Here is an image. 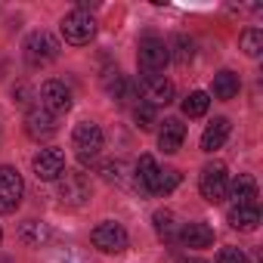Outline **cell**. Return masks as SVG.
Segmentation results:
<instances>
[{
    "label": "cell",
    "mask_w": 263,
    "mask_h": 263,
    "mask_svg": "<svg viewBox=\"0 0 263 263\" xmlns=\"http://www.w3.org/2000/svg\"><path fill=\"white\" fill-rule=\"evenodd\" d=\"M25 62L31 68H47L59 59V41L50 34V31H31L25 37Z\"/></svg>",
    "instance_id": "1"
},
{
    "label": "cell",
    "mask_w": 263,
    "mask_h": 263,
    "mask_svg": "<svg viewBox=\"0 0 263 263\" xmlns=\"http://www.w3.org/2000/svg\"><path fill=\"white\" fill-rule=\"evenodd\" d=\"M137 62H140V68L146 74H161L167 68V62H171V47L161 37L146 34L140 41V47H137Z\"/></svg>",
    "instance_id": "2"
},
{
    "label": "cell",
    "mask_w": 263,
    "mask_h": 263,
    "mask_svg": "<svg viewBox=\"0 0 263 263\" xmlns=\"http://www.w3.org/2000/svg\"><path fill=\"white\" fill-rule=\"evenodd\" d=\"M56 195H59V201H62V204H68V208H81V204H87V201H90V195H93L90 177H87V174H81V171H65V174L59 177Z\"/></svg>",
    "instance_id": "3"
},
{
    "label": "cell",
    "mask_w": 263,
    "mask_h": 263,
    "mask_svg": "<svg viewBox=\"0 0 263 263\" xmlns=\"http://www.w3.org/2000/svg\"><path fill=\"white\" fill-rule=\"evenodd\" d=\"M59 28H62V37L74 47H84L96 37V19L87 10H71L68 16H62Z\"/></svg>",
    "instance_id": "4"
},
{
    "label": "cell",
    "mask_w": 263,
    "mask_h": 263,
    "mask_svg": "<svg viewBox=\"0 0 263 263\" xmlns=\"http://www.w3.org/2000/svg\"><path fill=\"white\" fill-rule=\"evenodd\" d=\"M102 143H105V137H102L99 124H93V121H81L71 134V146H74V152L84 164H90L102 152Z\"/></svg>",
    "instance_id": "5"
},
{
    "label": "cell",
    "mask_w": 263,
    "mask_h": 263,
    "mask_svg": "<svg viewBox=\"0 0 263 263\" xmlns=\"http://www.w3.org/2000/svg\"><path fill=\"white\" fill-rule=\"evenodd\" d=\"M198 189H201V198H204V201L220 204V201L226 198V192H229V174H226V164H220V161L208 164V167L201 171V177H198Z\"/></svg>",
    "instance_id": "6"
},
{
    "label": "cell",
    "mask_w": 263,
    "mask_h": 263,
    "mask_svg": "<svg viewBox=\"0 0 263 263\" xmlns=\"http://www.w3.org/2000/svg\"><path fill=\"white\" fill-rule=\"evenodd\" d=\"M25 180L16 167H0V214H13L22 204Z\"/></svg>",
    "instance_id": "7"
},
{
    "label": "cell",
    "mask_w": 263,
    "mask_h": 263,
    "mask_svg": "<svg viewBox=\"0 0 263 263\" xmlns=\"http://www.w3.org/2000/svg\"><path fill=\"white\" fill-rule=\"evenodd\" d=\"M93 245H96L102 254H121V251L130 245V235H127V229H124L121 223L105 220V223H99V226L93 229Z\"/></svg>",
    "instance_id": "8"
},
{
    "label": "cell",
    "mask_w": 263,
    "mask_h": 263,
    "mask_svg": "<svg viewBox=\"0 0 263 263\" xmlns=\"http://www.w3.org/2000/svg\"><path fill=\"white\" fill-rule=\"evenodd\" d=\"M140 90H143V102H149L152 108L174 102V84L164 74H143L140 78Z\"/></svg>",
    "instance_id": "9"
},
{
    "label": "cell",
    "mask_w": 263,
    "mask_h": 263,
    "mask_svg": "<svg viewBox=\"0 0 263 263\" xmlns=\"http://www.w3.org/2000/svg\"><path fill=\"white\" fill-rule=\"evenodd\" d=\"M56 130H59L56 115H50V111L41 108V105H37V108H28V115H25V134H28L31 140H37V143L53 140Z\"/></svg>",
    "instance_id": "10"
},
{
    "label": "cell",
    "mask_w": 263,
    "mask_h": 263,
    "mask_svg": "<svg viewBox=\"0 0 263 263\" xmlns=\"http://www.w3.org/2000/svg\"><path fill=\"white\" fill-rule=\"evenodd\" d=\"M41 108H47L50 115H62L71 108V90L65 87V81H47L41 87Z\"/></svg>",
    "instance_id": "11"
},
{
    "label": "cell",
    "mask_w": 263,
    "mask_h": 263,
    "mask_svg": "<svg viewBox=\"0 0 263 263\" xmlns=\"http://www.w3.org/2000/svg\"><path fill=\"white\" fill-rule=\"evenodd\" d=\"M31 167H34V177L37 180H47V183L50 180H59L65 174V155H62V149H41L34 155Z\"/></svg>",
    "instance_id": "12"
},
{
    "label": "cell",
    "mask_w": 263,
    "mask_h": 263,
    "mask_svg": "<svg viewBox=\"0 0 263 263\" xmlns=\"http://www.w3.org/2000/svg\"><path fill=\"white\" fill-rule=\"evenodd\" d=\"M183 140H186V124H183L180 118H164V124H161V130H158V146H161L167 155H174V152H180Z\"/></svg>",
    "instance_id": "13"
},
{
    "label": "cell",
    "mask_w": 263,
    "mask_h": 263,
    "mask_svg": "<svg viewBox=\"0 0 263 263\" xmlns=\"http://www.w3.org/2000/svg\"><path fill=\"white\" fill-rule=\"evenodd\" d=\"M105 90H108V96H111L115 102H121V105H127V102L137 99V84L130 81V78H124L118 68L105 74Z\"/></svg>",
    "instance_id": "14"
},
{
    "label": "cell",
    "mask_w": 263,
    "mask_h": 263,
    "mask_svg": "<svg viewBox=\"0 0 263 263\" xmlns=\"http://www.w3.org/2000/svg\"><path fill=\"white\" fill-rule=\"evenodd\" d=\"M177 241L186 245V248H211L214 245V229L208 223H186V226H180Z\"/></svg>",
    "instance_id": "15"
},
{
    "label": "cell",
    "mask_w": 263,
    "mask_h": 263,
    "mask_svg": "<svg viewBox=\"0 0 263 263\" xmlns=\"http://www.w3.org/2000/svg\"><path fill=\"white\" fill-rule=\"evenodd\" d=\"M229 226L232 229H241V232H254L257 223H260V208L257 204H232L229 214H226Z\"/></svg>",
    "instance_id": "16"
},
{
    "label": "cell",
    "mask_w": 263,
    "mask_h": 263,
    "mask_svg": "<svg viewBox=\"0 0 263 263\" xmlns=\"http://www.w3.org/2000/svg\"><path fill=\"white\" fill-rule=\"evenodd\" d=\"M229 130H232L229 118H214V121L204 127V134H201V149H204V152H217V149L229 140Z\"/></svg>",
    "instance_id": "17"
},
{
    "label": "cell",
    "mask_w": 263,
    "mask_h": 263,
    "mask_svg": "<svg viewBox=\"0 0 263 263\" xmlns=\"http://www.w3.org/2000/svg\"><path fill=\"white\" fill-rule=\"evenodd\" d=\"M158 164H155V158L152 155H143L140 161H137V186H140V192H146V195H155V183H158Z\"/></svg>",
    "instance_id": "18"
},
{
    "label": "cell",
    "mask_w": 263,
    "mask_h": 263,
    "mask_svg": "<svg viewBox=\"0 0 263 263\" xmlns=\"http://www.w3.org/2000/svg\"><path fill=\"white\" fill-rule=\"evenodd\" d=\"M226 195H232V204H257V183H254V177L238 174V180L229 186Z\"/></svg>",
    "instance_id": "19"
},
{
    "label": "cell",
    "mask_w": 263,
    "mask_h": 263,
    "mask_svg": "<svg viewBox=\"0 0 263 263\" xmlns=\"http://www.w3.org/2000/svg\"><path fill=\"white\" fill-rule=\"evenodd\" d=\"M238 74L235 71H229V68H223V71H217L214 74V96L217 99H232V96H238Z\"/></svg>",
    "instance_id": "20"
},
{
    "label": "cell",
    "mask_w": 263,
    "mask_h": 263,
    "mask_svg": "<svg viewBox=\"0 0 263 263\" xmlns=\"http://www.w3.org/2000/svg\"><path fill=\"white\" fill-rule=\"evenodd\" d=\"M152 223H155V232H158L161 241H167V245L177 241V235H180V223H177V217H174L171 211H155Z\"/></svg>",
    "instance_id": "21"
},
{
    "label": "cell",
    "mask_w": 263,
    "mask_h": 263,
    "mask_svg": "<svg viewBox=\"0 0 263 263\" xmlns=\"http://www.w3.org/2000/svg\"><path fill=\"white\" fill-rule=\"evenodd\" d=\"M19 238H22L25 245H31V248H41V245L50 238V226H47L44 220H25Z\"/></svg>",
    "instance_id": "22"
},
{
    "label": "cell",
    "mask_w": 263,
    "mask_h": 263,
    "mask_svg": "<svg viewBox=\"0 0 263 263\" xmlns=\"http://www.w3.org/2000/svg\"><path fill=\"white\" fill-rule=\"evenodd\" d=\"M208 105H211V96H208L204 90H195V93H189V96L183 99V115H186V118H201V115L208 111Z\"/></svg>",
    "instance_id": "23"
},
{
    "label": "cell",
    "mask_w": 263,
    "mask_h": 263,
    "mask_svg": "<svg viewBox=\"0 0 263 263\" xmlns=\"http://www.w3.org/2000/svg\"><path fill=\"white\" fill-rule=\"evenodd\" d=\"M241 50H245V56L257 59V56L263 53V31H260V28H248V31L241 34Z\"/></svg>",
    "instance_id": "24"
},
{
    "label": "cell",
    "mask_w": 263,
    "mask_h": 263,
    "mask_svg": "<svg viewBox=\"0 0 263 263\" xmlns=\"http://www.w3.org/2000/svg\"><path fill=\"white\" fill-rule=\"evenodd\" d=\"M192 56H195V44H192L186 34H177V37H174V53H171V59H177L180 65H189Z\"/></svg>",
    "instance_id": "25"
},
{
    "label": "cell",
    "mask_w": 263,
    "mask_h": 263,
    "mask_svg": "<svg viewBox=\"0 0 263 263\" xmlns=\"http://www.w3.org/2000/svg\"><path fill=\"white\" fill-rule=\"evenodd\" d=\"M177 186H180V171H177V167H164V171H158L155 195H171Z\"/></svg>",
    "instance_id": "26"
},
{
    "label": "cell",
    "mask_w": 263,
    "mask_h": 263,
    "mask_svg": "<svg viewBox=\"0 0 263 263\" xmlns=\"http://www.w3.org/2000/svg\"><path fill=\"white\" fill-rule=\"evenodd\" d=\"M134 118H137V124L143 127V130H152L158 121H155V108L149 105V102H137L134 105Z\"/></svg>",
    "instance_id": "27"
},
{
    "label": "cell",
    "mask_w": 263,
    "mask_h": 263,
    "mask_svg": "<svg viewBox=\"0 0 263 263\" xmlns=\"http://www.w3.org/2000/svg\"><path fill=\"white\" fill-rule=\"evenodd\" d=\"M102 177H105L108 183H124V164H121V161L102 164Z\"/></svg>",
    "instance_id": "28"
},
{
    "label": "cell",
    "mask_w": 263,
    "mask_h": 263,
    "mask_svg": "<svg viewBox=\"0 0 263 263\" xmlns=\"http://www.w3.org/2000/svg\"><path fill=\"white\" fill-rule=\"evenodd\" d=\"M217 263H248V257H245V251H238V248H223V251L217 254Z\"/></svg>",
    "instance_id": "29"
},
{
    "label": "cell",
    "mask_w": 263,
    "mask_h": 263,
    "mask_svg": "<svg viewBox=\"0 0 263 263\" xmlns=\"http://www.w3.org/2000/svg\"><path fill=\"white\" fill-rule=\"evenodd\" d=\"M13 96H16V102H19V105H28V96H31L28 84H19V87L13 90Z\"/></svg>",
    "instance_id": "30"
},
{
    "label": "cell",
    "mask_w": 263,
    "mask_h": 263,
    "mask_svg": "<svg viewBox=\"0 0 263 263\" xmlns=\"http://www.w3.org/2000/svg\"><path fill=\"white\" fill-rule=\"evenodd\" d=\"M177 263H208V260H198V257H186L183 254V257H177Z\"/></svg>",
    "instance_id": "31"
},
{
    "label": "cell",
    "mask_w": 263,
    "mask_h": 263,
    "mask_svg": "<svg viewBox=\"0 0 263 263\" xmlns=\"http://www.w3.org/2000/svg\"><path fill=\"white\" fill-rule=\"evenodd\" d=\"M0 263H13V260H10V257H4V254H0Z\"/></svg>",
    "instance_id": "32"
},
{
    "label": "cell",
    "mask_w": 263,
    "mask_h": 263,
    "mask_svg": "<svg viewBox=\"0 0 263 263\" xmlns=\"http://www.w3.org/2000/svg\"><path fill=\"white\" fill-rule=\"evenodd\" d=\"M0 238H4V232H0Z\"/></svg>",
    "instance_id": "33"
}]
</instances>
